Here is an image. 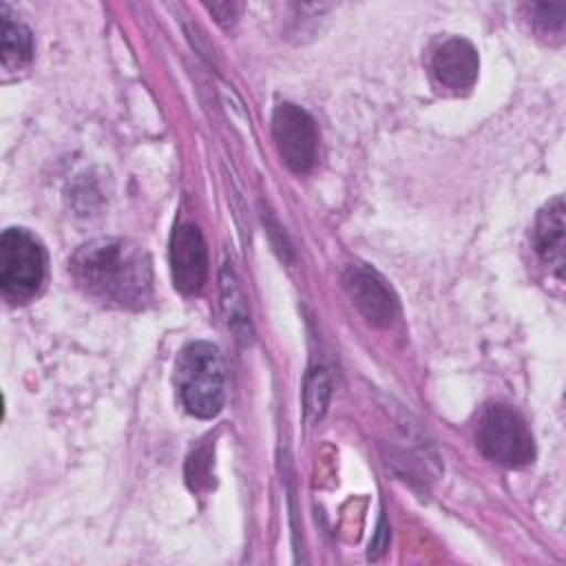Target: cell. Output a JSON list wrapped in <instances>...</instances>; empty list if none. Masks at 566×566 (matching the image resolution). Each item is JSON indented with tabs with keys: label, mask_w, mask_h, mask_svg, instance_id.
<instances>
[{
	"label": "cell",
	"mask_w": 566,
	"mask_h": 566,
	"mask_svg": "<svg viewBox=\"0 0 566 566\" xmlns=\"http://www.w3.org/2000/svg\"><path fill=\"white\" fill-rule=\"evenodd\" d=\"M75 283L95 301L113 307L137 310L153 292L148 254L126 239H93L71 259Z\"/></svg>",
	"instance_id": "1"
},
{
	"label": "cell",
	"mask_w": 566,
	"mask_h": 566,
	"mask_svg": "<svg viewBox=\"0 0 566 566\" xmlns=\"http://www.w3.org/2000/svg\"><path fill=\"white\" fill-rule=\"evenodd\" d=\"M175 385L188 413L214 418L223 407V367L212 343H188L175 363Z\"/></svg>",
	"instance_id": "2"
},
{
	"label": "cell",
	"mask_w": 566,
	"mask_h": 566,
	"mask_svg": "<svg viewBox=\"0 0 566 566\" xmlns=\"http://www.w3.org/2000/svg\"><path fill=\"white\" fill-rule=\"evenodd\" d=\"M44 250L24 228H9L0 237V287L9 301H31L44 283Z\"/></svg>",
	"instance_id": "3"
},
{
	"label": "cell",
	"mask_w": 566,
	"mask_h": 566,
	"mask_svg": "<svg viewBox=\"0 0 566 566\" xmlns=\"http://www.w3.org/2000/svg\"><path fill=\"white\" fill-rule=\"evenodd\" d=\"M475 440L478 449L489 460L502 467H526L535 458V442L531 429L517 411L504 405H493L482 413Z\"/></svg>",
	"instance_id": "4"
},
{
	"label": "cell",
	"mask_w": 566,
	"mask_h": 566,
	"mask_svg": "<svg viewBox=\"0 0 566 566\" xmlns=\"http://www.w3.org/2000/svg\"><path fill=\"white\" fill-rule=\"evenodd\" d=\"M272 135L281 159L292 172H307L316 164L318 130L307 111L283 102L272 113Z\"/></svg>",
	"instance_id": "5"
},
{
	"label": "cell",
	"mask_w": 566,
	"mask_h": 566,
	"mask_svg": "<svg viewBox=\"0 0 566 566\" xmlns=\"http://www.w3.org/2000/svg\"><path fill=\"white\" fill-rule=\"evenodd\" d=\"M343 287L367 323L389 327L398 318V298L374 268L349 263L343 272Z\"/></svg>",
	"instance_id": "6"
},
{
	"label": "cell",
	"mask_w": 566,
	"mask_h": 566,
	"mask_svg": "<svg viewBox=\"0 0 566 566\" xmlns=\"http://www.w3.org/2000/svg\"><path fill=\"white\" fill-rule=\"evenodd\" d=\"M170 272L181 294H197L208 276V250L201 230L186 221L170 237Z\"/></svg>",
	"instance_id": "7"
},
{
	"label": "cell",
	"mask_w": 566,
	"mask_h": 566,
	"mask_svg": "<svg viewBox=\"0 0 566 566\" xmlns=\"http://www.w3.org/2000/svg\"><path fill=\"white\" fill-rule=\"evenodd\" d=\"M480 71L475 46L464 38L444 40L431 55V73L436 82L453 93L469 91Z\"/></svg>",
	"instance_id": "8"
},
{
	"label": "cell",
	"mask_w": 566,
	"mask_h": 566,
	"mask_svg": "<svg viewBox=\"0 0 566 566\" xmlns=\"http://www.w3.org/2000/svg\"><path fill=\"white\" fill-rule=\"evenodd\" d=\"M533 245L539 259L562 279L564 274V201L555 197L544 206L533 226Z\"/></svg>",
	"instance_id": "9"
},
{
	"label": "cell",
	"mask_w": 566,
	"mask_h": 566,
	"mask_svg": "<svg viewBox=\"0 0 566 566\" xmlns=\"http://www.w3.org/2000/svg\"><path fill=\"white\" fill-rule=\"evenodd\" d=\"M0 57H2V66L7 71H18L22 69L31 55H33V38L31 31L13 20V15L9 13L7 4L0 7Z\"/></svg>",
	"instance_id": "10"
},
{
	"label": "cell",
	"mask_w": 566,
	"mask_h": 566,
	"mask_svg": "<svg viewBox=\"0 0 566 566\" xmlns=\"http://www.w3.org/2000/svg\"><path fill=\"white\" fill-rule=\"evenodd\" d=\"M221 298H223L221 303H223L228 327L237 334V338L250 340L252 329H250L248 305H245L243 292L239 287V281H237V276H234V272L228 263L221 268Z\"/></svg>",
	"instance_id": "11"
},
{
	"label": "cell",
	"mask_w": 566,
	"mask_h": 566,
	"mask_svg": "<svg viewBox=\"0 0 566 566\" xmlns=\"http://www.w3.org/2000/svg\"><path fill=\"white\" fill-rule=\"evenodd\" d=\"M524 9H526L528 20L535 27V31H539L544 35L562 38L564 18H566V4L564 2H531Z\"/></svg>",
	"instance_id": "12"
},
{
	"label": "cell",
	"mask_w": 566,
	"mask_h": 566,
	"mask_svg": "<svg viewBox=\"0 0 566 566\" xmlns=\"http://www.w3.org/2000/svg\"><path fill=\"white\" fill-rule=\"evenodd\" d=\"M329 391H332V382H329V374L325 369H314L307 380H305V413L310 420H318L325 413L327 400H329Z\"/></svg>",
	"instance_id": "13"
},
{
	"label": "cell",
	"mask_w": 566,
	"mask_h": 566,
	"mask_svg": "<svg viewBox=\"0 0 566 566\" xmlns=\"http://www.w3.org/2000/svg\"><path fill=\"white\" fill-rule=\"evenodd\" d=\"M208 9L217 15V22H221L223 27H232L241 13V4L237 2H214L208 4Z\"/></svg>",
	"instance_id": "14"
},
{
	"label": "cell",
	"mask_w": 566,
	"mask_h": 566,
	"mask_svg": "<svg viewBox=\"0 0 566 566\" xmlns=\"http://www.w3.org/2000/svg\"><path fill=\"white\" fill-rule=\"evenodd\" d=\"M387 542H389V531H387L385 520H380L378 531H376V539L369 544V557H378V555L385 551Z\"/></svg>",
	"instance_id": "15"
}]
</instances>
